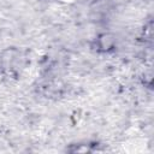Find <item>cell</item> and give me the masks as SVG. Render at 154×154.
Instances as JSON below:
<instances>
[{"instance_id": "obj_1", "label": "cell", "mask_w": 154, "mask_h": 154, "mask_svg": "<svg viewBox=\"0 0 154 154\" xmlns=\"http://www.w3.org/2000/svg\"><path fill=\"white\" fill-rule=\"evenodd\" d=\"M114 43H116V38L112 34H108V32H105V34H101L97 38V45H99V48L101 51H111L113 47H114Z\"/></svg>"}]
</instances>
